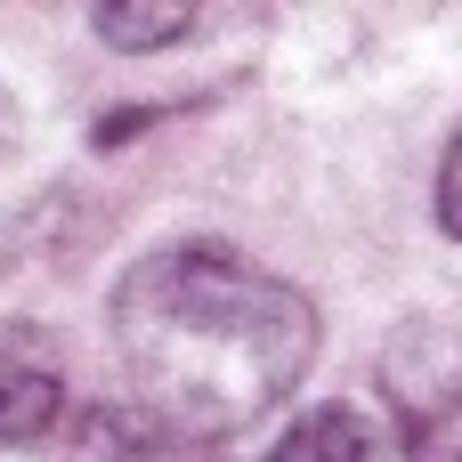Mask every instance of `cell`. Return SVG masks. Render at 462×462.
Listing matches in <instances>:
<instances>
[{
	"label": "cell",
	"mask_w": 462,
	"mask_h": 462,
	"mask_svg": "<svg viewBox=\"0 0 462 462\" xmlns=\"http://www.w3.org/2000/svg\"><path fill=\"white\" fill-rule=\"evenodd\" d=\"M455 462H462V455H455Z\"/></svg>",
	"instance_id": "5b68a950"
},
{
	"label": "cell",
	"mask_w": 462,
	"mask_h": 462,
	"mask_svg": "<svg viewBox=\"0 0 462 462\" xmlns=\"http://www.w3.org/2000/svg\"><path fill=\"white\" fill-rule=\"evenodd\" d=\"M268 462H382V430L357 406H317L268 447Z\"/></svg>",
	"instance_id": "3957f363"
},
{
	"label": "cell",
	"mask_w": 462,
	"mask_h": 462,
	"mask_svg": "<svg viewBox=\"0 0 462 462\" xmlns=\"http://www.w3.org/2000/svg\"><path fill=\"white\" fill-rule=\"evenodd\" d=\"M89 24L106 49H171L195 32V8H97Z\"/></svg>",
	"instance_id": "277c9868"
},
{
	"label": "cell",
	"mask_w": 462,
	"mask_h": 462,
	"mask_svg": "<svg viewBox=\"0 0 462 462\" xmlns=\"http://www.w3.org/2000/svg\"><path fill=\"white\" fill-rule=\"evenodd\" d=\"M65 422V349L8 317L0 325V447H41Z\"/></svg>",
	"instance_id": "7a4b0ae2"
},
{
	"label": "cell",
	"mask_w": 462,
	"mask_h": 462,
	"mask_svg": "<svg viewBox=\"0 0 462 462\" xmlns=\"http://www.w3.org/2000/svg\"><path fill=\"white\" fill-rule=\"evenodd\" d=\"M114 357L138 406L203 447L276 414L317 365V309L236 244H162L114 284Z\"/></svg>",
	"instance_id": "6da1fadb"
}]
</instances>
